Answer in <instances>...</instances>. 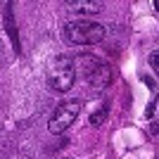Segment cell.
Returning a JSON list of instances; mask_svg holds the SVG:
<instances>
[{
    "instance_id": "6da1fadb",
    "label": "cell",
    "mask_w": 159,
    "mask_h": 159,
    "mask_svg": "<svg viewBox=\"0 0 159 159\" xmlns=\"http://www.w3.org/2000/svg\"><path fill=\"white\" fill-rule=\"evenodd\" d=\"M74 66H76V71L83 76V81H86L90 88H95V90H105L109 83H112V69H109V64H105L102 60H98V57H93V55H79L76 60H74Z\"/></svg>"
},
{
    "instance_id": "277c9868",
    "label": "cell",
    "mask_w": 159,
    "mask_h": 159,
    "mask_svg": "<svg viewBox=\"0 0 159 159\" xmlns=\"http://www.w3.org/2000/svg\"><path fill=\"white\" fill-rule=\"evenodd\" d=\"M79 114H81V100H64V102H60L57 109L52 112V116H50V124H48L50 133H64L76 121Z\"/></svg>"
},
{
    "instance_id": "5b68a950",
    "label": "cell",
    "mask_w": 159,
    "mask_h": 159,
    "mask_svg": "<svg viewBox=\"0 0 159 159\" xmlns=\"http://www.w3.org/2000/svg\"><path fill=\"white\" fill-rule=\"evenodd\" d=\"M66 7L76 14H98V12H102V2H98V0H66Z\"/></svg>"
},
{
    "instance_id": "3957f363",
    "label": "cell",
    "mask_w": 159,
    "mask_h": 159,
    "mask_svg": "<svg viewBox=\"0 0 159 159\" xmlns=\"http://www.w3.org/2000/svg\"><path fill=\"white\" fill-rule=\"evenodd\" d=\"M64 38L74 45H95L105 38V26L98 21L76 19L64 24Z\"/></svg>"
},
{
    "instance_id": "7a4b0ae2",
    "label": "cell",
    "mask_w": 159,
    "mask_h": 159,
    "mask_svg": "<svg viewBox=\"0 0 159 159\" xmlns=\"http://www.w3.org/2000/svg\"><path fill=\"white\" fill-rule=\"evenodd\" d=\"M74 81H76V66H74V57L69 55H57L45 71V83L52 93H66L71 90Z\"/></svg>"
},
{
    "instance_id": "8992f818",
    "label": "cell",
    "mask_w": 159,
    "mask_h": 159,
    "mask_svg": "<svg viewBox=\"0 0 159 159\" xmlns=\"http://www.w3.org/2000/svg\"><path fill=\"white\" fill-rule=\"evenodd\" d=\"M150 62H152V66H154V69H157V50H154V52L150 55Z\"/></svg>"
}]
</instances>
